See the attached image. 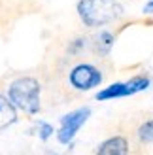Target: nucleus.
Masks as SVG:
<instances>
[{"mask_svg":"<svg viewBox=\"0 0 153 155\" xmlns=\"http://www.w3.org/2000/svg\"><path fill=\"white\" fill-rule=\"evenodd\" d=\"M78 15L85 27H106L123 17V6L117 0H80Z\"/></svg>","mask_w":153,"mask_h":155,"instance_id":"1","label":"nucleus"},{"mask_svg":"<svg viewBox=\"0 0 153 155\" xmlns=\"http://www.w3.org/2000/svg\"><path fill=\"white\" fill-rule=\"evenodd\" d=\"M40 81L36 78H30V76H23L17 78L10 83L8 87V98L10 102L17 108V110H23L25 114L34 115L40 112Z\"/></svg>","mask_w":153,"mask_h":155,"instance_id":"2","label":"nucleus"},{"mask_svg":"<svg viewBox=\"0 0 153 155\" xmlns=\"http://www.w3.org/2000/svg\"><path fill=\"white\" fill-rule=\"evenodd\" d=\"M149 78L146 76H134L131 78L129 81H117V83H112L108 85L106 89L98 91L96 93V100H112V98H123V97H131L136 95L140 91H146L149 87Z\"/></svg>","mask_w":153,"mask_h":155,"instance_id":"3","label":"nucleus"},{"mask_svg":"<svg viewBox=\"0 0 153 155\" xmlns=\"http://www.w3.org/2000/svg\"><path fill=\"white\" fill-rule=\"evenodd\" d=\"M91 117V108H78L70 114H66L60 117V127L57 130V140L60 144H70L74 136L78 134V130L85 125V121Z\"/></svg>","mask_w":153,"mask_h":155,"instance_id":"4","label":"nucleus"},{"mask_svg":"<svg viewBox=\"0 0 153 155\" xmlns=\"http://www.w3.org/2000/svg\"><path fill=\"white\" fill-rule=\"evenodd\" d=\"M68 80H70V85L74 89L89 91V89H95L102 83V72L93 64L81 63V64H76L70 70Z\"/></svg>","mask_w":153,"mask_h":155,"instance_id":"5","label":"nucleus"},{"mask_svg":"<svg viewBox=\"0 0 153 155\" xmlns=\"http://www.w3.org/2000/svg\"><path fill=\"white\" fill-rule=\"evenodd\" d=\"M96 155H129V142L125 136H112L96 148Z\"/></svg>","mask_w":153,"mask_h":155,"instance_id":"6","label":"nucleus"},{"mask_svg":"<svg viewBox=\"0 0 153 155\" xmlns=\"http://www.w3.org/2000/svg\"><path fill=\"white\" fill-rule=\"evenodd\" d=\"M15 121H17V108L10 102V98L0 93V130L8 129Z\"/></svg>","mask_w":153,"mask_h":155,"instance_id":"7","label":"nucleus"},{"mask_svg":"<svg viewBox=\"0 0 153 155\" xmlns=\"http://www.w3.org/2000/svg\"><path fill=\"white\" fill-rule=\"evenodd\" d=\"M113 42H116V36L108 32V30H102L93 38V48L98 55H108L113 48Z\"/></svg>","mask_w":153,"mask_h":155,"instance_id":"8","label":"nucleus"},{"mask_svg":"<svg viewBox=\"0 0 153 155\" xmlns=\"http://www.w3.org/2000/svg\"><path fill=\"white\" fill-rule=\"evenodd\" d=\"M138 138L144 144H153V119L142 123L138 127Z\"/></svg>","mask_w":153,"mask_h":155,"instance_id":"9","label":"nucleus"},{"mask_svg":"<svg viewBox=\"0 0 153 155\" xmlns=\"http://www.w3.org/2000/svg\"><path fill=\"white\" fill-rule=\"evenodd\" d=\"M53 134V127L49 125V123H45V121H40L38 123V136H40V140H47V138Z\"/></svg>","mask_w":153,"mask_h":155,"instance_id":"10","label":"nucleus"},{"mask_svg":"<svg viewBox=\"0 0 153 155\" xmlns=\"http://www.w3.org/2000/svg\"><path fill=\"white\" fill-rule=\"evenodd\" d=\"M144 12H146V13H153V0H149V2H148V6L144 8Z\"/></svg>","mask_w":153,"mask_h":155,"instance_id":"11","label":"nucleus"},{"mask_svg":"<svg viewBox=\"0 0 153 155\" xmlns=\"http://www.w3.org/2000/svg\"><path fill=\"white\" fill-rule=\"evenodd\" d=\"M45 155H59V153H55V151H51V150H47V151H45Z\"/></svg>","mask_w":153,"mask_h":155,"instance_id":"12","label":"nucleus"}]
</instances>
